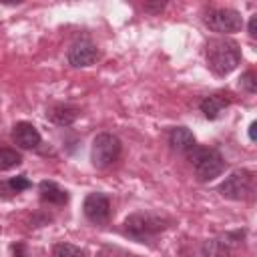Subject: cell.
Masks as SVG:
<instances>
[{"mask_svg":"<svg viewBox=\"0 0 257 257\" xmlns=\"http://www.w3.org/2000/svg\"><path fill=\"white\" fill-rule=\"evenodd\" d=\"M205 58L207 66L213 70L217 76H227L231 74L239 62H241V48L233 38H211L205 46Z\"/></svg>","mask_w":257,"mask_h":257,"instance_id":"6da1fadb","label":"cell"},{"mask_svg":"<svg viewBox=\"0 0 257 257\" xmlns=\"http://www.w3.org/2000/svg\"><path fill=\"white\" fill-rule=\"evenodd\" d=\"M169 223L171 221L161 215L139 211L124 219L122 229H124V235H128L131 239H135L139 243H151L157 235H161L169 227Z\"/></svg>","mask_w":257,"mask_h":257,"instance_id":"7a4b0ae2","label":"cell"},{"mask_svg":"<svg viewBox=\"0 0 257 257\" xmlns=\"http://www.w3.org/2000/svg\"><path fill=\"white\" fill-rule=\"evenodd\" d=\"M187 157L193 165L197 181H201V183H209V181L217 179L219 175H223V171L227 167L223 155L213 147H199L197 145Z\"/></svg>","mask_w":257,"mask_h":257,"instance_id":"3957f363","label":"cell"},{"mask_svg":"<svg viewBox=\"0 0 257 257\" xmlns=\"http://www.w3.org/2000/svg\"><path fill=\"white\" fill-rule=\"evenodd\" d=\"M217 193L229 201H247L255 193V175L249 169L233 171L225 181L219 183Z\"/></svg>","mask_w":257,"mask_h":257,"instance_id":"277c9868","label":"cell"},{"mask_svg":"<svg viewBox=\"0 0 257 257\" xmlns=\"http://www.w3.org/2000/svg\"><path fill=\"white\" fill-rule=\"evenodd\" d=\"M122 145L120 139L112 133H98L92 141V149H90V161L96 169H106L110 167L118 157H120Z\"/></svg>","mask_w":257,"mask_h":257,"instance_id":"5b68a950","label":"cell"},{"mask_svg":"<svg viewBox=\"0 0 257 257\" xmlns=\"http://www.w3.org/2000/svg\"><path fill=\"white\" fill-rule=\"evenodd\" d=\"M243 241H245V229L227 231L223 235L203 241L201 255L203 257H233L239 251V247L243 245Z\"/></svg>","mask_w":257,"mask_h":257,"instance_id":"8992f818","label":"cell"},{"mask_svg":"<svg viewBox=\"0 0 257 257\" xmlns=\"http://www.w3.org/2000/svg\"><path fill=\"white\" fill-rule=\"evenodd\" d=\"M203 22L219 34H233L243 28V18L235 8H211L203 16Z\"/></svg>","mask_w":257,"mask_h":257,"instance_id":"52a82bcc","label":"cell"},{"mask_svg":"<svg viewBox=\"0 0 257 257\" xmlns=\"http://www.w3.org/2000/svg\"><path fill=\"white\" fill-rule=\"evenodd\" d=\"M82 213L92 225H106L110 221V199L100 193H88L82 203Z\"/></svg>","mask_w":257,"mask_h":257,"instance_id":"ba28073f","label":"cell"},{"mask_svg":"<svg viewBox=\"0 0 257 257\" xmlns=\"http://www.w3.org/2000/svg\"><path fill=\"white\" fill-rule=\"evenodd\" d=\"M100 52H98V46L88 40V38H80L76 42L70 44L68 48V64L74 66V68H86V66H92L96 60H98Z\"/></svg>","mask_w":257,"mask_h":257,"instance_id":"9c48e42d","label":"cell"},{"mask_svg":"<svg viewBox=\"0 0 257 257\" xmlns=\"http://www.w3.org/2000/svg\"><path fill=\"white\" fill-rule=\"evenodd\" d=\"M12 141L24 149V151H32V149H38L40 143H42V137L38 133V128L32 124V122H26V120H20L14 124L12 128Z\"/></svg>","mask_w":257,"mask_h":257,"instance_id":"30bf717a","label":"cell"},{"mask_svg":"<svg viewBox=\"0 0 257 257\" xmlns=\"http://www.w3.org/2000/svg\"><path fill=\"white\" fill-rule=\"evenodd\" d=\"M231 104V98H229V94H223V92H215V94H209V96H205L203 100H201V104H199V108H201V112L205 114V118H209V120H215V118H219L221 116V112L227 108Z\"/></svg>","mask_w":257,"mask_h":257,"instance_id":"8fae6325","label":"cell"},{"mask_svg":"<svg viewBox=\"0 0 257 257\" xmlns=\"http://www.w3.org/2000/svg\"><path fill=\"white\" fill-rule=\"evenodd\" d=\"M169 145L173 151H177L181 155H189L197 147V141H195V135L187 126H175L169 133Z\"/></svg>","mask_w":257,"mask_h":257,"instance_id":"7c38bea8","label":"cell"},{"mask_svg":"<svg viewBox=\"0 0 257 257\" xmlns=\"http://www.w3.org/2000/svg\"><path fill=\"white\" fill-rule=\"evenodd\" d=\"M38 195L42 203L48 205H66L68 203V191L62 189L60 185H56L54 181H40L38 185Z\"/></svg>","mask_w":257,"mask_h":257,"instance_id":"4fadbf2b","label":"cell"},{"mask_svg":"<svg viewBox=\"0 0 257 257\" xmlns=\"http://www.w3.org/2000/svg\"><path fill=\"white\" fill-rule=\"evenodd\" d=\"M80 110L76 106H70V104H54L48 108L46 112V118L50 122H54L56 126H70L76 118H78Z\"/></svg>","mask_w":257,"mask_h":257,"instance_id":"5bb4252c","label":"cell"},{"mask_svg":"<svg viewBox=\"0 0 257 257\" xmlns=\"http://www.w3.org/2000/svg\"><path fill=\"white\" fill-rule=\"evenodd\" d=\"M50 257H88L84 247L72 245V243H56L52 247Z\"/></svg>","mask_w":257,"mask_h":257,"instance_id":"9a60e30c","label":"cell"},{"mask_svg":"<svg viewBox=\"0 0 257 257\" xmlns=\"http://www.w3.org/2000/svg\"><path fill=\"white\" fill-rule=\"evenodd\" d=\"M22 163V157L14 149H0V171H10Z\"/></svg>","mask_w":257,"mask_h":257,"instance_id":"2e32d148","label":"cell"},{"mask_svg":"<svg viewBox=\"0 0 257 257\" xmlns=\"http://www.w3.org/2000/svg\"><path fill=\"white\" fill-rule=\"evenodd\" d=\"M4 185L8 187V193H22V191H26V189H30V187H32V183H30V181H28L24 175L8 179Z\"/></svg>","mask_w":257,"mask_h":257,"instance_id":"e0dca14e","label":"cell"},{"mask_svg":"<svg viewBox=\"0 0 257 257\" xmlns=\"http://www.w3.org/2000/svg\"><path fill=\"white\" fill-rule=\"evenodd\" d=\"M239 86H241L245 92L255 94V92H257V78H255V72H253V70L243 72L241 78H239Z\"/></svg>","mask_w":257,"mask_h":257,"instance_id":"ac0fdd59","label":"cell"},{"mask_svg":"<svg viewBox=\"0 0 257 257\" xmlns=\"http://www.w3.org/2000/svg\"><path fill=\"white\" fill-rule=\"evenodd\" d=\"M12 251H14V257H30L28 251H26V247H24V243H16L12 247Z\"/></svg>","mask_w":257,"mask_h":257,"instance_id":"d6986e66","label":"cell"},{"mask_svg":"<svg viewBox=\"0 0 257 257\" xmlns=\"http://www.w3.org/2000/svg\"><path fill=\"white\" fill-rule=\"evenodd\" d=\"M147 12H151V14H157V12H161L163 8H165V2H159V4H145L143 6Z\"/></svg>","mask_w":257,"mask_h":257,"instance_id":"ffe728a7","label":"cell"},{"mask_svg":"<svg viewBox=\"0 0 257 257\" xmlns=\"http://www.w3.org/2000/svg\"><path fill=\"white\" fill-rule=\"evenodd\" d=\"M255 24H257V14H253V16L249 18V26H247V30H249V36H251V38L257 36V28H255Z\"/></svg>","mask_w":257,"mask_h":257,"instance_id":"44dd1931","label":"cell"},{"mask_svg":"<svg viewBox=\"0 0 257 257\" xmlns=\"http://www.w3.org/2000/svg\"><path fill=\"white\" fill-rule=\"evenodd\" d=\"M255 128H257V122L253 120V122L249 124V141H251V143H255Z\"/></svg>","mask_w":257,"mask_h":257,"instance_id":"7402d4cb","label":"cell"}]
</instances>
